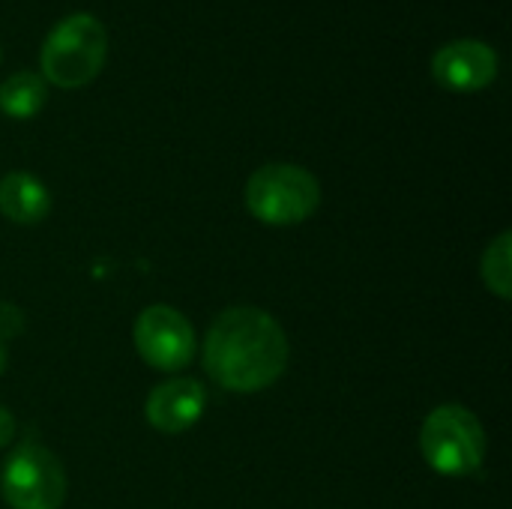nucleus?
I'll return each instance as SVG.
<instances>
[{
	"instance_id": "nucleus-13",
	"label": "nucleus",
	"mask_w": 512,
	"mask_h": 509,
	"mask_svg": "<svg viewBox=\"0 0 512 509\" xmlns=\"http://www.w3.org/2000/svg\"><path fill=\"white\" fill-rule=\"evenodd\" d=\"M12 435H15V420H12V414L0 405V447H6V444L12 441Z\"/></svg>"
},
{
	"instance_id": "nucleus-6",
	"label": "nucleus",
	"mask_w": 512,
	"mask_h": 509,
	"mask_svg": "<svg viewBox=\"0 0 512 509\" xmlns=\"http://www.w3.org/2000/svg\"><path fill=\"white\" fill-rule=\"evenodd\" d=\"M138 354L162 372H177L192 363L198 342L192 324L171 306H147L135 321Z\"/></svg>"
},
{
	"instance_id": "nucleus-4",
	"label": "nucleus",
	"mask_w": 512,
	"mask_h": 509,
	"mask_svg": "<svg viewBox=\"0 0 512 509\" xmlns=\"http://www.w3.org/2000/svg\"><path fill=\"white\" fill-rule=\"evenodd\" d=\"M321 204L318 180L300 165H264L246 183V207L264 225L306 222Z\"/></svg>"
},
{
	"instance_id": "nucleus-3",
	"label": "nucleus",
	"mask_w": 512,
	"mask_h": 509,
	"mask_svg": "<svg viewBox=\"0 0 512 509\" xmlns=\"http://www.w3.org/2000/svg\"><path fill=\"white\" fill-rule=\"evenodd\" d=\"M420 450L432 471L444 477H468L486 459V432L468 408L441 405L423 423Z\"/></svg>"
},
{
	"instance_id": "nucleus-14",
	"label": "nucleus",
	"mask_w": 512,
	"mask_h": 509,
	"mask_svg": "<svg viewBox=\"0 0 512 509\" xmlns=\"http://www.w3.org/2000/svg\"><path fill=\"white\" fill-rule=\"evenodd\" d=\"M3 366H6V342L0 339V372H3Z\"/></svg>"
},
{
	"instance_id": "nucleus-9",
	"label": "nucleus",
	"mask_w": 512,
	"mask_h": 509,
	"mask_svg": "<svg viewBox=\"0 0 512 509\" xmlns=\"http://www.w3.org/2000/svg\"><path fill=\"white\" fill-rule=\"evenodd\" d=\"M51 195L48 189L24 171H12L0 180V213L18 225H36L48 216Z\"/></svg>"
},
{
	"instance_id": "nucleus-5",
	"label": "nucleus",
	"mask_w": 512,
	"mask_h": 509,
	"mask_svg": "<svg viewBox=\"0 0 512 509\" xmlns=\"http://www.w3.org/2000/svg\"><path fill=\"white\" fill-rule=\"evenodd\" d=\"M0 489L12 509H60L66 498V474L51 450L21 444L3 465Z\"/></svg>"
},
{
	"instance_id": "nucleus-1",
	"label": "nucleus",
	"mask_w": 512,
	"mask_h": 509,
	"mask_svg": "<svg viewBox=\"0 0 512 509\" xmlns=\"http://www.w3.org/2000/svg\"><path fill=\"white\" fill-rule=\"evenodd\" d=\"M288 366V339L273 315L237 306L222 312L204 339L207 375L231 393H258Z\"/></svg>"
},
{
	"instance_id": "nucleus-12",
	"label": "nucleus",
	"mask_w": 512,
	"mask_h": 509,
	"mask_svg": "<svg viewBox=\"0 0 512 509\" xmlns=\"http://www.w3.org/2000/svg\"><path fill=\"white\" fill-rule=\"evenodd\" d=\"M21 330H24V318H21V312H18L15 306L0 303V339H3V342H6V339H15Z\"/></svg>"
},
{
	"instance_id": "nucleus-10",
	"label": "nucleus",
	"mask_w": 512,
	"mask_h": 509,
	"mask_svg": "<svg viewBox=\"0 0 512 509\" xmlns=\"http://www.w3.org/2000/svg\"><path fill=\"white\" fill-rule=\"evenodd\" d=\"M48 84L36 72H15L0 84V111L12 120H30L42 111Z\"/></svg>"
},
{
	"instance_id": "nucleus-11",
	"label": "nucleus",
	"mask_w": 512,
	"mask_h": 509,
	"mask_svg": "<svg viewBox=\"0 0 512 509\" xmlns=\"http://www.w3.org/2000/svg\"><path fill=\"white\" fill-rule=\"evenodd\" d=\"M510 234H501L483 255V279L498 297H510L512 291V258H510Z\"/></svg>"
},
{
	"instance_id": "nucleus-7",
	"label": "nucleus",
	"mask_w": 512,
	"mask_h": 509,
	"mask_svg": "<svg viewBox=\"0 0 512 509\" xmlns=\"http://www.w3.org/2000/svg\"><path fill=\"white\" fill-rule=\"evenodd\" d=\"M432 75L453 93H477L498 75V51L480 39H456L435 51Z\"/></svg>"
},
{
	"instance_id": "nucleus-2",
	"label": "nucleus",
	"mask_w": 512,
	"mask_h": 509,
	"mask_svg": "<svg viewBox=\"0 0 512 509\" xmlns=\"http://www.w3.org/2000/svg\"><path fill=\"white\" fill-rule=\"evenodd\" d=\"M108 57V30L90 12H72L57 21L42 42V78L63 90L90 84Z\"/></svg>"
},
{
	"instance_id": "nucleus-8",
	"label": "nucleus",
	"mask_w": 512,
	"mask_h": 509,
	"mask_svg": "<svg viewBox=\"0 0 512 509\" xmlns=\"http://www.w3.org/2000/svg\"><path fill=\"white\" fill-rule=\"evenodd\" d=\"M204 390L189 381V378H177V381H165L159 384L144 405L147 423L162 432V435H180L186 429H192L201 414H204Z\"/></svg>"
}]
</instances>
